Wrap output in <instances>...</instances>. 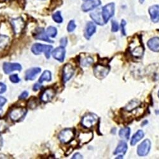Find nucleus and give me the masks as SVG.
I'll list each match as a JSON object with an SVG mask.
<instances>
[{"label":"nucleus","mask_w":159,"mask_h":159,"mask_svg":"<svg viewBox=\"0 0 159 159\" xmlns=\"http://www.w3.org/2000/svg\"><path fill=\"white\" fill-rule=\"evenodd\" d=\"M144 136V133L142 130H138L136 133L132 137L131 141H130V145L134 146L136 145L139 141H141Z\"/></svg>","instance_id":"5701e85b"},{"label":"nucleus","mask_w":159,"mask_h":159,"mask_svg":"<svg viewBox=\"0 0 159 159\" xmlns=\"http://www.w3.org/2000/svg\"><path fill=\"white\" fill-rule=\"evenodd\" d=\"M10 42V38L5 35H0V48H5Z\"/></svg>","instance_id":"cd10ccee"},{"label":"nucleus","mask_w":159,"mask_h":159,"mask_svg":"<svg viewBox=\"0 0 159 159\" xmlns=\"http://www.w3.org/2000/svg\"><path fill=\"white\" fill-rule=\"evenodd\" d=\"M11 24L13 30H14V33L16 34H20L25 27V22L24 20L20 17L12 19L11 20Z\"/></svg>","instance_id":"9b49d317"},{"label":"nucleus","mask_w":159,"mask_h":159,"mask_svg":"<svg viewBox=\"0 0 159 159\" xmlns=\"http://www.w3.org/2000/svg\"><path fill=\"white\" fill-rule=\"evenodd\" d=\"M52 56L58 61L62 62L66 56V50L64 47H59L52 52Z\"/></svg>","instance_id":"dca6fc26"},{"label":"nucleus","mask_w":159,"mask_h":159,"mask_svg":"<svg viewBox=\"0 0 159 159\" xmlns=\"http://www.w3.org/2000/svg\"><path fill=\"white\" fill-rule=\"evenodd\" d=\"M98 122V116L97 115L89 113L83 116L82 119V125L85 129H90L97 124Z\"/></svg>","instance_id":"f03ea898"},{"label":"nucleus","mask_w":159,"mask_h":159,"mask_svg":"<svg viewBox=\"0 0 159 159\" xmlns=\"http://www.w3.org/2000/svg\"><path fill=\"white\" fill-rule=\"evenodd\" d=\"M7 90V86L3 83L0 82V94L4 93Z\"/></svg>","instance_id":"4c0bfd02"},{"label":"nucleus","mask_w":159,"mask_h":159,"mask_svg":"<svg viewBox=\"0 0 159 159\" xmlns=\"http://www.w3.org/2000/svg\"><path fill=\"white\" fill-rule=\"evenodd\" d=\"M151 149V141L150 139L143 141L137 148V153L139 157H145L148 155Z\"/></svg>","instance_id":"6e6552de"},{"label":"nucleus","mask_w":159,"mask_h":159,"mask_svg":"<svg viewBox=\"0 0 159 159\" xmlns=\"http://www.w3.org/2000/svg\"><path fill=\"white\" fill-rule=\"evenodd\" d=\"M130 51L132 56L136 58H140L143 56L144 48L139 39L138 42L133 41L130 43Z\"/></svg>","instance_id":"20e7f679"},{"label":"nucleus","mask_w":159,"mask_h":159,"mask_svg":"<svg viewBox=\"0 0 159 159\" xmlns=\"http://www.w3.org/2000/svg\"><path fill=\"white\" fill-rule=\"evenodd\" d=\"M41 88H42V84H40L39 83H38V84H34V87H33V90H34V91H36V90H39V89H40Z\"/></svg>","instance_id":"ea45409f"},{"label":"nucleus","mask_w":159,"mask_h":159,"mask_svg":"<svg viewBox=\"0 0 159 159\" xmlns=\"http://www.w3.org/2000/svg\"><path fill=\"white\" fill-rule=\"evenodd\" d=\"M96 32V25L94 22L89 21L85 25L84 36L86 39H89Z\"/></svg>","instance_id":"f8f14e48"},{"label":"nucleus","mask_w":159,"mask_h":159,"mask_svg":"<svg viewBox=\"0 0 159 159\" xmlns=\"http://www.w3.org/2000/svg\"><path fill=\"white\" fill-rule=\"evenodd\" d=\"M34 37L39 40H43L44 42H47L48 43H53L54 42L50 40L47 35V33L44 30V29L38 28L35 30V33H34Z\"/></svg>","instance_id":"4468645a"},{"label":"nucleus","mask_w":159,"mask_h":159,"mask_svg":"<svg viewBox=\"0 0 159 159\" xmlns=\"http://www.w3.org/2000/svg\"><path fill=\"white\" fill-rule=\"evenodd\" d=\"M6 102H7V99L3 97L0 96V111L2 110L3 107Z\"/></svg>","instance_id":"e433bc0d"},{"label":"nucleus","mask_w":159,"mask_h":159,"mask_svg":"<svg viewBox=\"0 0 159 159\" xmlns=\"http://www.w3.org/2000/svg\"><path fill=\"white\" fill-rule=\"evenodd\" d=\"M127 22L124 19H122L121 21V24H120V28H121V32L122 34L124 36H126V31H125V27L126 26Z\"/></svg>","instance_id":"72a5a7b5"},{"label":"nucleus","mask_w":159,"mask_h":159,"mask_svg":"<svg viewBox=\"0 0 159 159\" xmlns=\"http://www.w3.org/2000/svg\"><path fill=\"white\" fill-rule=\"evenodd\" d=\"M60 43H61V45L62 47H66V45H67V43H68V39H67V38H62L60 40Z\"/></svg>","instance_id":"c9c22d12"},{"label":"nucleus","mask_w":159,"mask_h":159,"mask_svg":"<svg viewBox=\"0 0 159 159\" xmlns=\"http://www.w3.org/2000/svg\"><path fill=\"white\" fill-rule=\"evenodd\" d=\"M93 138V133L92 132H84L79 136V143L83 145L90 141Z\"/></svg>","instance_id":"412c9836"},{"label":"nucleus","mask_w":159,"mask_h":159,"mask_svg":"<svg viewBox=\"0 0 159 159\" xmlns=\"http://www.w3.org/2000/svg\"><path fill=\"white\" fill-rule=\"evenodd\" d=\"M3 68L6 74H9L14 71H20L22 70V66L18 63L5 62L3 64Z\"/></svg>","instance_id":"2eb2a0df"},{"label":"nucleus","mask_w":159,"mask_h":159,"mask_svg":"<svg viewBox=\"0 0 159 159\" xmlns=\"http://www.w3.org/2000/svg\"><path fill=\"white\" fill-rule=\"evenodd\" d=\"M90 17L96 24H98L99 25H102L104 24L102 18L101 11L96 10V11L92 12L90 14Z\"/></svg>","instance_id":"4be33fe9"},{"label":"nucleus","mask_w":159,"mask_h":159,"mask_svg":"<svg viewBox=\"0 0 159 159\" xmlns=\"http://www.w3.org/2000/svg\"><path fill=\"white\" fill-rule=\"evenodd\" d=\"M148 13L151 20L153 23L159 22V5H153L148 8Z\"/></svg>","instance_id":"ddd939ff"},{"label":"nucleus","mask_w":159,"mask_h":159,"mask_svg":"<svg viewBox=\"0 0 159 159\" xmlns=\"http://www.w3.org/2000/svg\"><path fill=\"white\" fill-rule=\"evenodd\" d=\"M78 159V158H83V156L80 154V153H75L73 156V157H72V159Z\"/></svg>","instance_id":"a19ab883"},{"label":"nucleus","mask_w":159,"mask_h":159,"mask_svg":"<svg viewBox=\"0 0 159 159\" xmlns=\"http://www.w3.org/2000/svg\"><path fill=\"white\" fill-rule=\"evenodd\" d=\"M28 92L27 91H24L20 94V96H19V98L20 99H24L28 97Z\"/></svg>","instance_id":"58836bf2"},{"label":"nucleus","mask_w":159,"mask_h":159,"mask_svg":"<svg viewBox=\"0 0 159 159\" xmlns=\"http://www.w3.org/2000/svg\"><path fill=\"white\" fill-rule=\"evenodd\" d=\"M80 64L83 67H89L94 63V59L90 56H82L80 59Z\"/></svg>","instance_id":"b1692460"},{"label":"nucleus","mask_w":159,"mask_h":159,"mask_svg":"<svg viewBox=\"0 0 159 159\" xmlns=\"http://www.w3.org/2000/svg\"><path fill=\"white\" fill-rule=\"evenodd\" d=\"M119 30V24L118 22L115 20H111V31L116 33Z\"/></svg>","instance_id":"473e14b6"},{"label":"nucleus","mask_w":159,"mask_h":159,"mask_svg":"<svg viewBox=\"0 0 159 159\" xmlns=\"http://www.w3.org/2000/svg\"><path fill=\"white\" fill-rule=\"evenodd\" d=\"M8 124L4 119H0V133H2L7 130Z\"/></svg>","instance_id":"7c9ffc66"},{"label":"nucleus","mask_w":159,"mask_h":159,"mask_svg":"<svg viewBox=\"0 0 159 159\" xmlns=\"http://www.w3.org/2000/svg\"><path fill=\"white\" fill-rule=\"evenodd\" d=\"M115 11V3L111 2L107 4L102 7L101 10L102 18L104 24H106L113 17Z\"/></svg>","instance_id":"f257e3e1"},{"label":"nucleus","mask_w":159,"mask_h":159,"mask_svg":"<svg viewBox=\"0 0 159 159\" xmlns=\"http://www.w3.org/2000/svg\"><path fill=\"white\" fill-rule=\"evenodd\" d=\"M52 80V73L49 71H45L39 78V83H43V82H50Z\"/></svg>","instance_id":"bb28decb"},{"label":"nucleus","mask_w":159,"mask_h":159,"mask_svg":"<svg viewBox=\"0 0 159 159\" xmlns=\"http://www.w3.org/2000/svg\"><path fill=\"white\" fill-rule=\"evenodd\" d=\"M158 98H159V90H158Z\"/></svg>","instance_id":"c03bdc74"},{"label":"nucleus","mask_w":159,"mask_h":159,"mask_svg":"<svg viewBox=\"0 0 159 159\" xmlns=\"http://www.w3.org/2000/svg\"><path fill=\"white\" fill-rule=\"evenodd\" d=\"M47 34L48 36L51 38L56 37L57 34V28L54 27V26H49L47 30Z\"/></svg>","instance_id":"c85d7f7f"},{"label":"nucleus","mask_w":159,"mask_h":159,"mask_svg":"<svg viewBox=\"0 0 159 159\" xmlns=\"http://www.w3.org/2000/svg\"><path fill=\"white\" fill-rule=\"evenodd\" d=\"M140 104L141 102L138 100H132L127 104L125 109L127 111H131L137 108L140 105Z\"/></svg>","instance_id":"393cba45"},{"label":"nucleus","mask_w":159,"mask_h":159,"mask_svg":"<svg viewBox=\"0 0 159 159\" xmlns=\"http://www.w3.org/2000/svg\"><path fill=\"white\" fill-rule=\"evenodd\" d=\"M75 133L73 129H64L59 133L58 138L60 141L62 143L67 144L71 142L75 138Z\"/></svg>","instance_id":"39448f33"},{"label":"nucleus","mask_w":159,"mask_h":159,"mask_svg":"<svg viewBox=\"0 0 159 159\" xmlns=\"http://www.w3.org/2000/svg\"><path fill=\"white\" fill-rule=\"evenodd\" d=\"M76 25L75 24V22L74 20H70L68 24V26H67V31L69 32V33H71V32H73L75 31V30L76 29Z\"/></svg>","instance_id":"2f4dec72"},{"label":"nucleus","mask_w":159,"mask_h":159,"mask_svg":"<svg viewBox=\"0 0 159 159\" xmlns=\"http://www.w3.org/2000/svg\"><path fill=\"white\" fill-rule=\"evenodd\" d=\"M53 47L51 45H46L39 43H35L31 47V51L33 54L39 55L42 53H45L47 58H49L50 56V53L52 50Z\"/></svg>","instance_id":"7ed1b4c3"},{"label":"nucleus","mask_w":159,"mask_h":159,"mask_svg":"<svg viewBox=\"0 0 159 159\" xmlns=\"http://www.w3.org/2000/svg\"><path fill=\"white\" fill-rule=\"evenodd\" d=\"M75 69L71 64H66L62 70V80L64 83L68 82L75 73Z\"/></svg>","instance_id":"9d476101"},{"label":"nucleus","mask_w":159,"mask_h":159,"mask_svg":"<svg viewBox=\"0 0 159 159\" xmlns=\"http://www.w3.org/2000/svg\"><path fill=\"white\" fill-rule=\"evenodd\" d=\"M101 5V0H87L82 4L81 8L84 12H89L98 8Z\"/></svg>","instance_id":"1a4fd4ad"},{"label":"nucleus","mask_w":159,"mask_h":159,"mask_svg":"<svg viewBox=\"0 0 159 159\" xmlns=\"http://www.w3.org/2000/svg\"><path fill=\"white\" fill-rule=\"evenodd\" d=\"M27 113V110L24 108H16L13 109L10 113V118L11 120L14 122H18Z\"/></svg>","instance_id":"0eeeda50"},{"label":"nucleus","mask_w":159,"mask_h":159,"mask_svg":"<svg viewBox=\"0 0 159 159\" xmlns=\"http://www.w3.org/2000/svg\"><path fill=\"white\" fill-rule=\"evenodd\" d=\"M41 72V68H33L28 70L25 72V78L26 80H33L35 79L37 75Z\"/></svg>","instance_id":"aec40b11"},{"label":"nucleus","mask_w":159,"mask_h":159,"mask_svg":"<svg viewBox=\"0 0 159 159\" xmlns=\"http://www.w3.org/2000/svg\"><path fill=\"white\" fill-rule=\"evenodd\" d=\"M110 68L109 66L98 64L94 68V74L99 80H102L107 76L110 73Z\"/></svg>","instance_id":"423d86ee"},{"label":"nucleus","mask_w":159,"mask_h":159,"mask_svg":"<svg viewBox=\"0 0 159 159\" xmlns=\"http://www.w3.org/2000/svg\"><path fill=\"white\" fill-rule=\"evenodd\" d=\"M56 91L53 89H48L45 90L41 96V100L44 102H48L51 101L55 97Z\"/></svg>","instance_id":"f3484780"},{"label":"nucleus","mask_w":159,"mask_h":159,"mask_svg":"<svg viewBox=\"0 0 159 159\" xmlns=\"http://www.w3.org/2000/svg\"><path fill=\"white\" fill-rule=\"evenodd\" d=\"M150 50L155 52H159V37H153L150 39L147 42Z\"/></svg>","instance_id":"6ab92c4d"},{"label":"nucleus","mask_w":159,"mask_h":159,"mask_svg":"<svg viewBox=\"0 0 159 159\" xmlns=\"http://www.w3.org/2000/svg\"><path fill=\"white\" fill-rule=\"evenodd\" d=\"M128 149V146L125 141H122L119 142L117 145V147L116 148L115 150L114 151V155H124L126 153Z\"/></svg>","instance_id":"a211bd4d"},{"label":"nucleus","mask_w":159,"mask_h":159,"mask_svg":"<svg viewBox=\"0 0 159 159\" xmlns=\"http://www.w3.org/2000/svg\"><path fill=\"white\" fill-rule=\"evenodd\" d=\"M3 138H2V137L1 136H0V150L2 149V148L3 147Z\"/></svg>","instance_id":"79ce46f5"},{"label":"nucleus","mask_w":159,"mask_h":159,"mask_svg":"<svg viewBox=\"0 0 159 159\" xmlns=\"http://www.w3.org/2000/svg\"><path fill=\"white\" fill-rule=\"evenodd\" d=\"M82 1H83L84 2H87V0H82Z\"/></svg>","instance_id":"37998d69"},{"label":"nucleus","mask_w":159,"mask_h":159,"mask_svg":"<svg viewBox=\"0 0 159 159\" xmlns=\"http://www.w3.org/2000/svg\"><path fill=\"white\" fill-rule=\"evenodd\" d=\"M10 81L13 83H18L20 80L17 75H10Z\"/></svg>","instance_id":"f704fd0d"},{"label":"nucleus","mask_w":159,"mask_h":159,"mask_svg":"<svg viewBox=\"0 0 159 159\" xmlns=\"http://www.w3.org/2000/svg\"><path fill=\"white\" fill-rule=\"evenodd\" d=\"M52 19L56 22L58 24H61L63 22V18L61 16V13L60 11H57L55 12L52 16Z\"/></svg>","instance_id":"c756f323"},{"label":"nucleus","mask_w":159,"mask_h":159,"mask_svg":"<svg viewBox=\"0 0 159 159\" xmlns=\"http://www.w3.org/2000/svg\"><path fill=\"white\" fill-rule=\"evenodd\" d=\"M118 134L120 138L125 140H128L130 135V129L128 127L122 128L120 130V131H119Z\"/></svg>","instance_id":"a878e982"}]
</instances>
